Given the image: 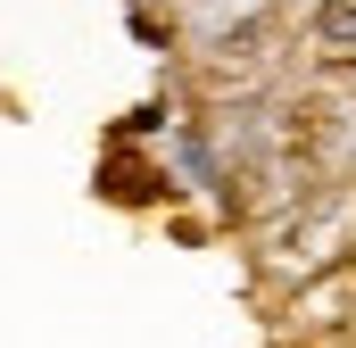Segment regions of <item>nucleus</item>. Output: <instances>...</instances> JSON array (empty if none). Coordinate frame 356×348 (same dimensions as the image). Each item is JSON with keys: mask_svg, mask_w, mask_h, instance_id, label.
<instances>
[{"mask_svg": "<svg viewBox=\"0 0 356 348\" xmlns=\"http://www.w3.org/2000/svg\"><path fill=\"white\" fill-rule=\"evenodd\" d=\"M257 17H266V0H182V25L199 42H216V50H232L241 33H257Z\"/></svg>", "mask_w": 356, "mask_h": 348, "instance_id": "f257e3e1", "label": "nucleus"}, {"mask_svg": "<svg viewBox=\"0 0 356 348\" xmlns=\"http://www.w3.org/2000/svg\"><path fill=\"white\" fill-rule=\"evenodd\" d=\"M315 33H323L332 50H356V0H323V8H315Z\"/></svg>", "mask_w": 356, "mask_h": 348, "instance_id": "f03ea898", "label": "nucleus"}, {"mask_svg": "<svg viewBox=\"0 0 356 348\" xmlns=\"http://www.w3.org/2000/svg\"><path fill=\"white\" fill-rule=\"evenodd\" d=\"M307 8H323V0H307Z\"/></svg>", "mask_w": 356, "mask_h": 348, "instance_id": "7ed1b4c3", "label": "nucleus"}]
</instances>
